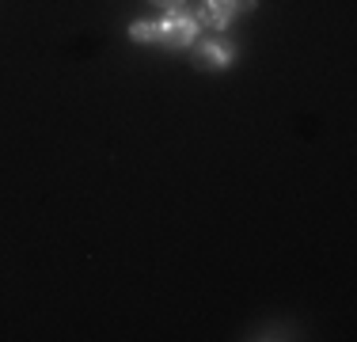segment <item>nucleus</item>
I'll return each instance as SVG.
<instances>
[{"label":"nucleus","instance_id":"423d86ee","mask_svg":"<svg viewBox=\"0 0 357 342\" xmlns=\"http://www.w3.org/2000/svg\"><path fill=\"white\" fill-rule=\"evenodd\" d=\"M152 4H160L164 12H172V8H183V0H152Z\"/></svg>","mask_w":357,"mask_h":342},{"label":"nucleus","instance_id":"39448f33","mask_svg":"<svg viewBox=\"0 0 357 342\" xmlns=\"http://www.w3.org/2000/svg\"><path fill=\"white\" fill-rule=\"evenodd\" d=\"M236 4V12H255V8H259V0H232Z\"/></svg>","mask_w":357,"mask_h":342},{"label":"nucleus","instance_id":"f03ea898","mask_svg":"<svg viewBox=\"0 0 357 342\" xmlns=\"http://www.w3.org/2000/svg\"><path fill=\"white\" fill-rule=\"evenodd\" d=\"M232 15H236V4H232V0H202V8H198V15H194V20H198L202 31L220 34V31H228Z\"/></svg>","mask_w":357,"mask_h":342},{"label":"nucleus","instance_id":"f257e3e1","mask_svg":"<svg viewBox=\"0 0 357 342\" xmlns=\"http://www.w3.org/2000/svg\"><path fill=\"white\" fill-rule=\"evenodd\" d=\"M198 20H194L186 8H172L164 20H156V42L167 50H186L198 42Z\"/></svg>","mask_w":357,"mask_h":342},{"label":"nucleus","instance_id":"7ed1b4c3","mask_svg":"<svg viewBox=\"0 0 357 342\" xmlns=\"http://www.w3.org/2000/svg\"><path fill=\"white\" fill-rule=\"evenodd\" d=\"M232 61H236V50L228 46V42H220L217 34L198 46V65H202V68H217V73H220V68H228Z\"/></svg>","mask_w":357,"mask_h":342},{"label":"nucleus","instance_id":"20e7f679","mask_svg":"<svg viewBox=\"0 0 357 342\" xmlns=\"http://www.w3.org/2000/svg\"><path fill=\"white\" fill-rule=\"evenodd\" d=\"M130 38L141 42V46H144V42H156V20H137L130 27Z\"/></svg>","mask_w":357,"mask_h":342}]
</instances>
